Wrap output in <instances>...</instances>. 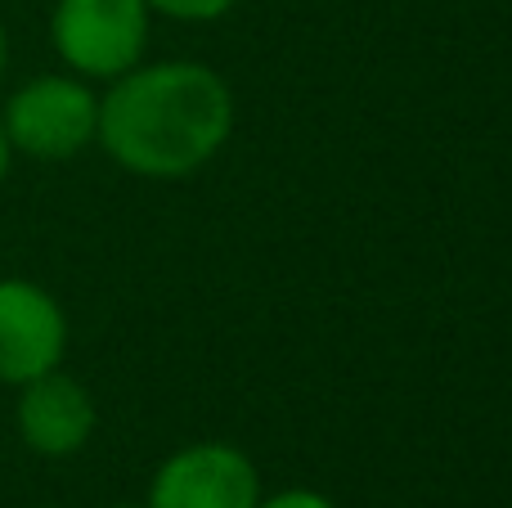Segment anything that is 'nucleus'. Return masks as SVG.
Instances as JSON below:
<instances>
[{
	"instance_id": "obj_3",
	"label": "nucleus",
	"mask_w": 512,
	"mask_h": 508,
	"mask_svg": "<svg viewBox=\"0 0 512 508\" xmlns=\"http://www.w3.org/2000/svg\"><path fill=\"white\" fill-rule=\"evenodd\" d=\"M149 27V0H54L50 9V45L63 72L104 86L144 63Z\"/></svg>"
},
{
	"instance_id": "obj_7",
	"label": "nucleus",
	"mask_w": 512,
	"mask_h": 508,
	"mask_svg": "<svg viewBox=\"0 0 512 508\" xmlns=\"http://www.w3.org/2000/svg\"><path fill=\"white\" fill-rule=\"evenodd\" d=\"M239 0H149L153 14L171 18V23H216L225 18Z\"/></svg>"
},
{
	"instance_id": "obj_8",
	"label": "nucleus",
	"mask_w": 512,
	"mask_h": 508,
	"mask_svg": "<svg viewBox=\"0 0 512 508\" xmlns=\"http://www.w3.org/2000/svg\"><path fill=\"white\" fill-rule=\"evenodd\" d=\"M256 508H337L328 495L319 491H306V486H292V491H274V495H261Z\"/></svg>"
},
{
	"instance_id": "obj_5",
	"label": "nucleus",
	"mask_w": 512,
	"mask_h": 508,
	"mask_svg": "<svg viewBox=\"0 0 512 508\" xmlns=\"http://www.w3.org/2000/svg\"><path fill=\"white\" fill-rule=\"evenodd\" d=\"M68 356V311L45 284L23 275L0 279V383L23 387Z\"/></svg>"
},
{
	"instance_id": "obj_1",
	"label": "nucleus",
	"mask_w": 512,
	"mask_h": 508,
	"mask_svg": "<svg viewBox=\"0 0 512 508\" xmlns=\"http://www.w3.org/2000/svg\"><path fill=\"white\" fill-rule=\"evenodd\" d=\"M234 135V90L198 59L135 63L99 95L95 144L144 180H185Z\"/></svg>"
},
{
	"instance_id": "obj_10",
	"label": "nucleus",
	"mask_w": 512,
	"mask_h": 508,
	"mask_svg": "<svg viewBox=\"0 0 512 508\" xmlns=\"http://www.w3.org/2000/svg\"><path fill=\"white\" fill-rule=\"evenodd\" d=\"M5 72H9V32L0 23V81H5Z\"/></svg>"
},
{
	"instance_id": "obj_11",
	"label": "nucleus",
	"mask_w": 512,
	"mask_h": 508,
	"mask_svg": "<svg viewBox=\"0 0 512 508\" xmlns=\"http://www.w3.org/2000/svg\"><path fill=\"white\" fill-rule=\"evenodd\" d=\"M108 508H144V504H108Z\"/></svg>"
},
{
	"instance_id": "obj_9",
	"label": "nucleus",
	"mask_w": 512,
	"mask_h": 508,
	"mask_svg": "<svg viewBox=\"0 0 512 508\" xmlns=\"http://www.w3.org/2000/svg\"><path fill=\"white\" fill-rule=\"evenodd\" d=\"M14 144H9V131H5V122H0V185H5V176H9V167H14Z\"/></svg>"
},
{
	"instance_id": "obj_4",
	"label": "nucleus",
	"mask_w": 512,
	"mask_h": 508,
	"mask_svg": "<svg viewBox=\"0 0 512 508\" xmlns=\"http://www.w3.org/2000/svg\"><path fill=\"white\" fill-rule=\"evenodd\" d=\"M261 473L230 441H194L153 468L144 508H256Z\"/></svg>"
},
{
	"instance_id": "obj_6",
	"label": "nucleus",
	"mask_w": 512,
	"mask_h": 508,
	"mask_svg": "<svg viewBox=\"0 0 512 508\" xmlns=\"http://www.w3.org/2000/svg\"><path fill=\"white\" fill-rule=\"evenodd\" d=\"M18 401H14V428L18 441H23L32 455L41 459H72L90 446L99 428V410H95V396L81 378L50 369V374L32 378V383L14 387Z\"/></svg>"
},
{
	"instance_id": "obj_2",
	"label": "nucleus",
	"mask_w": 512,
	"mask_h": 508,
	"mask_svg": "<svg viewBox=\"0 0 512 508\" xmlns=\"http://www.w3.org/2000/svg\"><path fill=\"white\" fill-rule=\"evenodd\" d=\"M0 122L18 158L68 162L86 153L99 135V90L95 81L72 72H41L9 90Z\"/></svg>"
}]
</instances>
